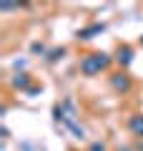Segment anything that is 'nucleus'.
<instances>
[{"label":"nucleus","instance_id":"1","mask_svg":"<svg viewBox=\"0 0 143 151\" xmlns=\"http://www.w3.org/2000/svg\"><path fill=\"white\" fill-rule=\"evenodd\" d=\"M108 63H111V58L106 53H90L80 60V70L85 76H95V73H101L103 68H108Z\"/></svg>","mask_w":143,"mask_h":151},{"label":"nucleus","instance_id":"2","mask_svg":"<svg viewBox=\"0 0 143 151\" xmlns=\"http://www.w3.org/2000/svg\"><path fill=\"white\" fill-rule=\"evenodd\" d=\"M95 33H103V25H101V23H95V25H90V28H83V30H78V38L88 40V38H93Z\"/></svg>","mask_w":143,"mask_h":151},{"label":"nucleus","instance_id":"3","mask_svg":"<svg viewBox=\"0 0 143 151\" xmlns=\"http://www.w3.org/2000/svg\"><path fill=\"white\" fill-rule=\"evenodd\" d=\"M131 131L138 136H143V116H133L131 119Z\"/></svg>","mask_w":143,"mask_h":151},{"label":"nucleus","instance_id":"4","mask_svg":"<svg viewBox=\"0 0 143 151\" xmlns=\"http://www.w3.org/2000/svg\"><path fill=\"white\" fill-rule=\"evenodd\" d=\"M128 86H131V81H128L126 76L118 73L116 78H113V88H121V91H128Z\"/></svg>","mask_w":143,"mask_h":151},{"label":"nucleus","instance_id":"5","mask_svg":"<svg viewBox=\"0 0 143 151\" xmlns=\"http://www.w3.org/2000/svg\"><path fill=\"white\" fill-rule=\"evenodd\" d=\"M118 60H121L123 65L131 63V48H121V50H118Z\"/></svg>","mask_w":143,"mask_h":151},{"label":"nucleus","instance_id":"6","mask_svg":"<svg viewBox=\"0 0 143 151\" xmlns=\"http://www.w3.org/2000/svg\"><path fill=\"white\" fill-rule=\"evenodd\" d=\"M13 83H15V86H28V76L25 73H18V78H13Z\"/></svg>","mask_w":143,"mask_h":151},{"label":"nucleus","instance_id":"7","mask_svg":"<svg viewBox=\"0 0 143 151\" xmlns=\"http://www.w3.org/2000/svg\"><path fill=\"white\" fill-rule=\"evenodd\" d=\"M63 53H65L63 48H60V50H53V53H50V60H58V58H60V55H63Z\"/></svg>","mask_w":143,"mask_h":151},{"label":"nucleus","instance_id":"8","mask_svg":"<svg viewBox=\"0 0 143 151\" xmlns=\"http://www.w3.org/2000/svg\"><path fill=\"white\" fill-rule=\"evenodd\" d=\"M90 151H106V149H103V144H95V146H93Z\"/></svg>","mask_w":143,"mask_h":151}]
</instances>
